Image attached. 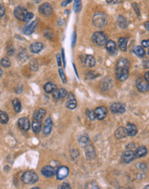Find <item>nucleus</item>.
<instances>
[{"label":"nucleus","instance_id":"obj_1","mask_svg":"<svg viewBox=\"0 0 149 189\" xmlns=\"http://www.w3.org/2000/svg\"><path fill=\"white\" fill-rule=\"evenodd\" d=\"M130 61L125 58H120L117 62L115 76L118 81H125L129 77V70H130Z\"/></svg>","mask_w":149,"mask_h":189},{"label":"nucleus","instance_id":"obj_2","mask_svg":"<svg viewBox=\"0 0 149 189\" xmlns=\"http://www.w3.org/2000/svg\"><path fill=\"white\" fill-rule=\"evenodd\" d=\"M93 23L96 28H102L106 24V16L102 12H96L93 16Z\"/></svg>","mask_w":149,"mask_h":189},{"label":"nucleus","instance_id":"obj_3","mask_svg":"<svg viewBox=\"0 0 149 189\" xmlns=\"http://www.w3.org/2000/svg\"><path fill=\"white\" fill-rule=\"evenodd\" d=\"M39 176L35 171H26L22 175V181L25 184H34L38 182Z\"/></svg>","mask_w":149,"mask_h":189},{"label":"nucleus","instance_id":"obj_4","mask_svg":"<svg viewBox=\"0 0 149 189\" xmlns=\"http://www.w3.org/2000/svg\"><path fill=\"white\" fill-rule=\"evenodd\" d=\"M92 41L93 44H95L99 46H103L106 45L107 41L106 35L103 32H95L92 36Z\"/></svg>","mask_w":149,"mask_h":189},{"label":"nucleus","instance_id":"obj_5","mask_svg":"<svg viewBox=\"0 0 149 189\" xmlns=\"http://www.w3.org/2000/svg\"><path fill=\"white\" fill-rule=\"evenodd\" d=\"M27 13H28L27 11L23 6H17L15 7V11H14V15L15 17L20 21H23V22L26 18Z\"/></svg>","mask_w":149,"mask_h":189},{"label":"nucleus","instance_id":"obj_6","mask_svg":"<svg viewBox=\"0 0 149 189\" xmlns=\"http://www.w3.org/2000/svg\"><path fill=\"white\" fill-rule=\"evenodd\" d=\"M39 11L40 14H42L45 16H50V15H52L53 10H52V7L51 4H48V3H44L39 6Z\"/></svg>","mask_w":149,"mask_h":189},{"label":"nucleus","instance_id":"obj_7","mask_svg":"<svg viewBox=\"0 0 149 189\" xmlns=\"http://www.w3.org/2000/svg\"><path fill=\"white\" fill-rule=\"evenodd\" d=\"M135 157H136L135 153L132 150H129V149H127L122 155V160L125 163H130L131 162H133Z\"/></svg>","mask_w":149,"mask_h":189},{"label":"nucleus","instance_id":"obj_8","mask_svg":"<svg viewBox=\"0 0 149 189\" xmlns=\"http://www.w3.org/2000/svg\"><path fill=\"white\" fill-rule=\"evenodd\" d=\"M136 87L139 91L141 92H147L149 91V83L145 78H139L137 81H136Z\"/></svg>","mask_w":149,"mask_h":189},{"label":"nucleus","instance_id":"obj_9","mask_svg":"<svg viewBox=\"0 0 149 189\" xmlns=\"http://www.w3.org/2000/svg\"><path fill=\"white\" fill-rule=\"evenodd\" d=\"M106 51L109 53V54L111 55V56H114V55L118 54V47H117V45H116V43H115L113 41H111V40L107 41L106 43Z\"/></svg>","mask_w":149,"mask_h":189},{"label":"nucleus","instance_id":"obj_10","mask_svg":"<svg viewBox=\"0 0 149 189\" xmlns=\"http://www.w3.org/2000/svg\"><path fill=\"white\" fill-rule=\"evenodd\" d=\"M110 110L113 114H123V113H125V107L122 103L114 102V103H112L111 105Z\"/></svg>","mask_w":149,"mask_h":189},{"label":"nucleus","instance_id":"obj_11","mask_svg":"<svg viewBox=\"0 0 149 189\" xmlns=\"http://www.w3.org/2000/svg\"><path fill=\"white\" fill-rule=\"evenodd\" d=\"M69 170L65 166L60 167L56 172V176H57V180H64L69 175Z\"/></svg>","mask_w":149,"mask_h":189},{"label":"nucleus","instance_id":"obj_12","mask_svg":"<svg viewBox=\"0 0 149 189\" xmlns=\"http://www.w3.org/2000/svg\"><path fill=\"white\" fill-rule=\"evenodd\" d=\"M85 154H86V157L88 160H93L95 158V149L93 144H89L88 145L85 147Z\"/></svg>","mask_w":149,"mask_h":189},{"label":"nucleus","instance_id":"obj_13","mask_svg":"<svg viewBox=\"0 0 149 189\" xmlns=\"http://www.w3.org/2000/svg\"><path fill=\"white\" fill-rule=\"evenodd\" d=\"M95 116L96 119H98L99 120H102L106 118V116L107 114V108L104 106L99 107L95 109Z\"/></svg>","mask_w":149,"mask_h":189},{"label":"nucleus","instance_id":"obj_14","mask_svg":"<svg viewBox=\"0 0 149 189\" xmlns=\"http://www.w3.org/2000/svg\"><path fill=\"white\" fill-rule=\"evenodd\" d=\"M18 127L21 130L23 131H27L29 130L30 128V122H29V120L26 118V117H23L18 120Z\"/></svg>","mask_w":149,"mask_h":189},{"label":"nucleus","instance_id":"obj_15","mask_svg":"<svg viewBox=\"0 0 149 189\" xmlns=\"http://www.w3.org/2000/svg\"><path fill=\"white\" fill-rule=\"evenodd\" d=\"M82 60H83V63L85 65L88 67H93L95 66L96 64V60L94 57L93 55H89V54H84L82 56Z\"/></svg>","mask_w":149,"mask_h":189},{"label":"nucleus","instance_id":"obj_16","mask_svg":"<svg viewBox=\"0 0 149 189\" xmlns=\"http://www.w3.org/2000/svg\"><path fill=\"white\" fill-rule=\"evenodd\" d=\"M52 127H53V122L51 118H47L46 120V122H45V125H44V128H43V134L44 135H49L52 131Z\"/></svg>","mask_w":149,"mask_h":189},{"label":"nucleus","instance_id":"obj_17","mask_svg":"<svg viewBox=\"0 0 149 189\" xmlns=\"http://www.w3.org/2000/svg\"><path fill=\"white\" fill-rule=\"evenodd\" d=\"M41 174L46 178H52L53 177L54 174H55V170H54L53 167L46 166L42 168Z\"/></svg>","mask_w":149,"mask_h":189},{"label":"nucleus","instance_id":"obj_18","mask_svg":"<svg viewBox=\"0 0 149 189\" xmlns=\"http://www.w3.org/2000/svg\"><path fill=\"white\" fill-rule=\"evenodd\" d=\"M66 96H67V91H66V89H64V88L59 89H56L53 92H52V97H53L54 99H57V100H58V99H63V98H64Z\"/></svg>","mask_w":149,"mask_h":189},{"label":"nucleus","instance_id":"obj_19","mask_svg":"<svg viewBox=\"0 0 149 189\" xmlns=\"http://www.w3.org/2000/svg\"><path fill=\"white\" fill-rule=\"evenodd\" d=\"M111 86H112V83H111V79L109 78H105L103 79L101 83H100V88H101V90L103 91H108L111 89Z\"/></svg>","mask_w":149,"mask_h":189},{"label":"nucleus","instance_id":"obj_20","mask_svg":"<svg viewBox=\"0 0 149 189\" xmlns=\"http://www.w3.org/2000/svg\"><path fill=\"white\" fill-rule=\"evenodd\" d=\"M37 24H38V21L36 20V21H35L34 23H30L29 25H27V27H25L24 28H23V33H24V35H30L34 31H35V28H36V26H37Z\"/></svg>","mask_w":149,"mask_h":189},{"label":"nucleus","instance_id":"obj_21","mask_svg":"<svg viewBox=\"0 0 149 189\" xmlns=\"http://www.w3.org/2000/svg\"><path fill=\"white\" fill-rule=\"evenodd\" d=\"M66 107L69 109H75L77 107V101L75 99L72 93L69 94V100L67 101V102H66Z\"/></svg>","mask_w":149,"mask_h":189},{"label":"nucleus","instance_id":"obj_22","mask_svg":"<svg viewBox=\"0 0 149 189\" xmlns=\"http://www.w3.org/2000/svg\"><path fill=\"white\" fill-rule=\"evenodd\" d=\"M126 130L128 132V135L131 136V137H134L136 135L137 133V127L133 123H128L126 126Z\"/></svg>","mask_w":149,"mask_h":189},{"label":"nucleus","instance_id":"obj_23","mask_svg":"<svg viewBox=\"0 0 149 189\" xmlns=\"http://www.w3.org/2000/svg\"><path fill=\"white\" fill-rule=\"evenodd\" d=\"M44 45L41 42H35L32 43L30 45V51L33 54H38L40 51L42 50Z\"/></svg>","mask_w":149,"mask_h":189},{"label":"nucleus","instance_id":"obj_24","mask_svg":"<svg viewBox=\"0 0 149 189\" xmlns=\"http://www.w3.org/2000/svg\"><path fill=\"white\" fill-rule=\"evenodd\" d=\"M115 134H116V137H117L118 139H125L127 136H128V132H127L126 127H118L117 129V131H116V133H115Z\"/></svg>","mask_w":149,"mask_h":189},{"label":"nucleus","instance_id":"obj_25","mask_svg":"<svg viewBox=\"0 0 149 189\" xmlns=\"http://www.w3.org/2000/svg\"><path fill=\"white\" fill-rule=\"evenodd\" d=\"M135 157L138 158H142L143 157H145L146 155L147 154V150L145 146H140L138 147L135 151Z\"/></svg>","mask_w":149,"mask_h":189},{"label":"nucleus","instance_id":"obj_26","mask_svg":"<svg viewBox=\"0 0 149 189\" xmlns=\"http://www.w3.org/2000/svg\"><path fill=\"white\" fill-rule=\"evenodd\" d=\"M41 127H42V125H41V121L40 120H35L32 123V129L33 131L35 132V134H38L39 131H41Z\"/></svg>","mask_w":149,"mask_h":189},{"label":"nucleus","instance_id":"obj_27","mask_svg":"<svg viewBox=\"0 0 149 189\" xmlns=\"http://www.w3.org/2000/svg\"><path fill=\"white\" fill-rule=\"evenodd\" d=\"M46 110L43 108H39L35 110V112L34 113V119L37 120H41L43 119V117L46 115Z\"/></svg>","mask_w":149,"mask_h":189},{"label":"nucleus","instance_id":"obj_28","mask_svg":"<svg viewBox=\"0 0 149 189\" xmlns=\"http://www.w3.org/2000/svg\"><path fill=\"white\" fill-rule=\"evenodd\" d=\"M128 38L126 37H122L119 38L118 40V46L119 48L122 51V52H126L127 51V44H128Z\"/></svg>","mask_w":149,"mask_h":189},{"label":"nucleus","instance_id":"obj_29","mask_svg":"<svg viewBox=\"0 0 149 189\" xmlns=\"http://www.w3.org/2000/svg\"><path fill=\"white\" fill-rule=\"evenodd\" d=\"M78 142H79V144H80V146L81 148H85L87 145H88L90 144V140L86 136H80L78 138Z\"/></svg>","mask_w":149,"mask_h":189},{"label":"nucleus","instance_id":"obj_30","mask_svg":"<svg viewBox=\"0 0 149 189\" xmlns=\"http://www.w3.org/2000/svg\"><path fill=\"white\" fill-rule=\"evenodd\" d=\"M118 23L119 27L122 28H126L128 27V21L122 15H119L118 17Z\"/></svg>","mask_w":149,"mask_h":189},{"label":"nucleus","instance_id":"obj_31","mask_svg":"<svg viewBox=\"0 0 149 189\" xmlns=\"http://www.w3.org/2000/svg\"><path fill=\"white\" fill-rule=\"evenodd\" d=\"M57 88V85L53 84L52 83H46V84L44 85V89L46 93H52Z\"/></svg>","mask_w":149,"mask_h":189},{"label":"nucleus","instance_id":"obj_32","mask_svg":"<svg viewBox=\"0 0 149 189\" xmlns=\"http://www.w3.org/2000/svg\"><path fill=\"white\" fill-rule=\"evenodd\" d=\"M134 53L135 54H136L138 57H140V58H142V57L145 56V51H144V49L142 48V46H137L135 47Z\"/></svg>","mask_w":149,"mask_h":189},{"label":"nucleus","instance_id":"obj_33","mask_svg":"<svg viewBox=\"0 0 149 189\" xmlns=\"http://www.w3.org/2000/svg\"><path fill=\"white\" fill-rule=\"evenodd\" d=\"M12 105L14 107V109L15 110L16 113L21 112V109H22V105H21V101H20L17 98H15L14 100L12 101Z\"/></svg>","mask_w":149,"mask_h":189},{"label":"nucleus","instance_id":"obj_34","mask_svg":"<svg viewBox=\"0 0 149 189\" xmlns=\"http://www.w3.org/2000/svg\"><path fill=\"white\" fill-rule=\"evenodd\" d=\"M9 122V115L4 111L0 110V123L1 124H7Z\"/></svg>","mask_w":149,"mask_h":189},{"label":"nucleus","instance_id":"obj_35","mask_svg":"<svg viewBox=\"0 0 149 189\" xmlns=\"http://www.w3.org/2000/svg\"><path fill=\"white\" fill-rule=\"evenodd\" d=\"M0 64H1V66L4 67V68H8V67L10 66V60L7 57H4V58H2V59H1Z\"/></svg>","mask_w":149,"mask_h":189},{"label":"nucleus","instance_id":"obj_36","mask_svg":"<svg viewBox=\"0 0 149 189\" xmlns=\"http://www.w3.org/2000/svg\"><path fill=\"white\" fill-rule=\"evenodd\" d=\"M81 10V0H75L74 4V11L76 13H79Z\"/></svg>","mask_w":149,"mask_h":189},{"label":"nucleus","instance_id":"obj_37","mask_svg":"<svg viewBox=\"0 0 149 189\" xmlns=\"http://www.w3.org/2000/svg\"><path fill=\"white\" fill-rule=\"evenodd\" d=\"M86 114H87V116L88 117V119H89L90 120H94L96 119L95 113H94V111H93V110L87 109V111H86Z\"/></svg>","mask_w":149,"mask_h":189},{"label":"nucleus","instance_id":"obj_38","mask_svg":"<svg viewBox=\"0 0 149 189\" xmlns=\"http://www.w3.org/2000/svg\"><path fill=\"white\" fill-rule=\"evenodd\" d=\"M27 58V52H26V50L25 49H23L22 50V52H20L19 53V58L21 59V60H25L26 58Z\"/></svg>","mask_w":149,"mask_h":189},{"label":"nucleus","instance_id":"obj_39","mask_svg":"<svg viewBox=\"0 0 149 189\" xmlns=\"http://www.w3.org/2000/svg\"><path fill=\"white\" fill-rule=\"evenodd\" d=\"M58 72H59V77H60V78H61V80L63 81V83L64 84H66V82H67V80H66V77H65L64 73V71H63V69H58Z\"/></svg>","mask_w":149,"mask_h":189},{"label":"nucleus","instance_id":"obj_40","mask_svg":"<svg viewBox=\"0 0 149 189\" xmlns=\"http://www.w3.org/2000/svg\"><path fill=\"white\" fill-rule=\"evenodd\" d=\"M70 155H71V157L73 159H76L79 156V151H77V150H72V151H70Z\"/></svg>","mask_w":149,"mask_h":189},{"label":"nucleus","instance_id":"obj_41","mask_svg":"<svg viewBox=\"0 0 149 189\" xmlns=\"http://www.w3.org/2000/svg\"><path fill=\"white\" fill-rule=\"evenodd\" d=\"M107 4H120V3H122L123 0H106Z\"/></svg>","mask_w":149,"mask_h":189},{"label":"nucleus","instance_id":"obj_42","mask_svg":"<svg viewBox=\"0 0 149 189\" xmlns=\"http://www.w3.org/2000/svg\"><path fill=\"white\" fill-rule=\"evenodd\" d=\"M14 53H15V49H14V47H13L12 46H9V47L7 48L8 55H10V56H13Z\"/></svg>","mask_w":149,"mask_h":189},{"label":"nucleus","instance_id":"obj_43","mask_svg":"<svg viewBox=\"0 0 149 189\" xmlns=\"http://www.w3.org/2000/svg\"><path fill=\"white\" fill-rule=\"evenodd\" d=\"M32 18H34V14H33V13H31V12H28V13H27V16H26V18H25V20H24V22L27 23V22H29Z\"/></svg>","mask_w":149,"mask_h":189},{"label":"nucleus","instance_id":"obj_44","mask_svg":"<svg viewBox=\"0 0 149 189\" xmlns=\"http://www.w3.org/2000/svg\"><path fill=\"white\" fill-rule=\"evenodd\" d=\"M96 77L97 76H96L95 72H93V71H88V73H87V77L89 78V79H93V78H94Z\"/></svg>","mask_w":149,"mask_h":189},{"label":"nucleus","instance_id":"obj_45","mask_svg":"<svg viewBox=\"0 0 149 189\" xmlns=\"http://www.w3.org/2000/svg\"><path fill=\"white\" fill-rule=\"evenodd\" d=\"M4 14H5V9H4L3 4H0V17L4 16Z\"/></svg>","mask_w":149,"mask_h":189},{"label":"nucleus","instance_id":"obj_46","mask_svg":"<svg viewBox=\"0 0 149 189\" xmlns=\"http://www.w3.org/2000/svg\"><path fill=\"white\" fill-rule=\"evenodd\" d=\"M58 188H61V189H69L70 188V187H69V184H68V183H63Z\"/></svg>","mask_w":149,"mask_h":189},{"label":"nucleus","instance_id":"obj_47","mask_svg":"<svg viewBox=\"0 0 149 189\" xmlns=\"http://www.w3.org/2000/svg\"><path fill=\"white\" fill-rule=\"evenodd\" d=\"M62 58H63V60H62V62H63V64H64V66L65 67V66H66V60H65V55H64V49H62Z\"/></svg>","mask_w":149,"mask_h":189},{"label":"nucleus","instance_id":"obj_48","mask_svg":"<svg viewBox=\"0 0 149 189\" xmlns=\"http://www.w3.org/2000/svg\"><path fill=\"white\" fill-rule=\"evenodd\" d=\"M57 66L60 67L62 65L61 56H60V54H57Z\"/></svg>","mask_w":149,"mask_h":189},{"label":"nucleus","instance_id":"obj_49","mask_svg":"<svg viewBox=\"0 0 149 189\" xmlns=\"http://www.w3.org/2000/svg\"><path fill=\"white\" fill-rule=\"evenodd\" d=\"M133 6H134L135 11V12H136V14L138 15V16H140V10H139V7H138V4H133Z\"/></svg>","mask_w":149,"mask_h":189},{"label":"nucleus","instance_id":"obj_50","mask_svg":"<svg viewBox=\"0 0 149 189\" xmlns=\"http://www.w3.org/2000/svg\"><path fill=\"white\" fill-rule=\"evenodd\" d=\"M142 45L143 47H148L149 46V41H142Z\"/></svg>","mask_w":149,"mask_h":189},{"label":"nucleus","instance_id":"obj_51","mask_svg":"<svg viewBox=\"0 0 149 189\" xmlns=\"http://www.w3.org/2000/svg\"><path fill=\"white\" fill-rule=\"evenodd\" d=\"M73 0H67V1H64V2H63L62 3V6H64V7H65L67 4H69V3H71L72 2Z\"/></svg>","mask_w":149,"mask_h":189},{"label":"nucleus","instance_id":"obj_52","mask_svg":"<svg viewBox=\"0 0 149 189\" xmlns=\"http://www.w3.org/2000/svg\"><path fill=\"white\" fill-rule=\"evenodd\" d=\"M133 148H135L134 143H130L127 145V149H129V150H132Z\"/></svg>","mask_w":149,"mask_h":189},{"label":"nucleus","instance_id":"obj_53","mask_svg":"<svg viewBox=\"0 0 149 189\" xmlns=\"http://www.w3.org/2000/svg\"><path fill=\"white\" fill-rule=\"evenodd\" d=\"M143 66H144L145 68H147V69H148V68H149V60H146L145 62H143Z\"/></svg>","mask_w":149,"mask_h":189},{"label":"nucleus","instance_id":"obj_54","mask_svg":"<svg viewBox=\"0 0 149 189\" xmlns=\"http://www.w3.org/2000/svg\"><path fill=\"white\" fill-rule=\"evenodd\" d=\"M76 44V33L73 34L72 36V46H74V45Z\"/></svg>","mask_w":149,"mask_h":189},{"label":"nucleus","instance_id":"obj_55","mask_svg":"<svg viewBox=\"0 0 149 189\" xmlns=\"http://www.w3.org/2000/svg\"><path fill=\"white\" fill-rule=\"evenodd\" d=\"M145 79L149 83V71H147V72L145 74Z\"/></svg>","mask_w":149,"mask_h":189},{"label":"nucleus","instance_id":"obj_56","mask_svg":"<svg viewBox=\"0 0 149 189\" xmlns=\"http://www.w3.org/2000/svg\"><path fill=\"white\" fill-rule=\"evenodd\" d=\"M144 26H145V28H147V30L149 31V22H147V23H145Z\"/></svg>","mask_w":149,"mask_h":189},{"label":"nucleus","instance_id":"obj_57","mask_svg":"<svg viewBox=\"0 0 149 189\" xmlns=\"http://www.w3.org/2000/svg\"><path fill=\"white\" fill-rule=\"evenodd\" d=\"M33 1H34L35 3H36V4H39V3H40L41 0H33Z\"/></svg>","mask_w":149,"mask_h":189},{"label":"nucleus","instance_id":"obj_58","mask_svg":"<svg viewBox=\"0 0 149 189\" xmlns=\"http://www.w3.org/2000/svg\"><path fill=\"white\" fill-rule=\"evenodd\" d=\"M2 75H3V71L0 69V77H2Z\"/></svg>","mask_w":149,"mask_h":189},{"label":"nucleus","instance_id":"obj_59","mask_svg":"<svg viewBox=\"0 0 149 189\" xmlns=\"http://www.w3.org/2000/svg\"><path fill=\"white\" fill-rule=\"evenodd\" d=\"M144 189H149V185L146 186L145 187H144Z\"/></svg>","mask_w":149,"mask_h":189},{"label":"nucleus","instance_id":"obj_60","mask_svg":"<svg viewBox=\"0 0 149 189\" xmlns=\"http://www.w3.org/2000/svg\"><path fill=\"white\" fill-rule=\"evenodd\" d=\"M147 54H148V55H149V49H148V52H147Z\"/></svg>","mask_w":149,"mask_h":189}]
</instances>
